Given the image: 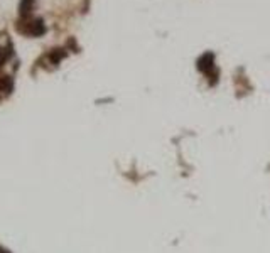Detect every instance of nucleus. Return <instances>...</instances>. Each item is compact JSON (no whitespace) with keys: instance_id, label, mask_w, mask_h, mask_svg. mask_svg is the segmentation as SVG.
<instances>
[{"instance_id":"7ed1b4c3","label":"nucleus","mask_w":270,"mask_h":253,"mask_svg":"<svg viewBox=\"0 0 270 253\" xmlns=\"http://www.w3.org/2000/svg\"><path fill=\"white\" fill-rule=\"evenodd\" d=\"M32 3H34V0H22L21 2V17L22 19H29L30 17Z\"/></svg>"},{"instance_id":"39448f33","label":"nucleus","mask_w":270,"mask_h":253,"mask_svg":"<svg viewBox=\"0 0 270 253\" xmlns=\"http://www.w3.org/2000/svg\"><path fill=\"white\" fill-rule=\"evenodd\" d=\"M0 253H10V252H7L5 248H2V247H0Z\"/></svg>"},{"instance_id":"f257e3e1","label":"nucleus","mask_w":270,"mask_h":253,"mask_svg":"<svg viewBox=\"0 0 270 253\" xmlns=\"http://www.w3.org/2000/svg\"><path fill=\"white\" fill-rule=\"evenodd\" d=\"M14 46L10 42V37L5 32H0V68L5 64V61L12 56Z\"/></svg>"},{"instance_id":"20e7f679","label":"nucleus","mask_w":270,"mask_h":253,"mask_svg":"<svg viewBox=\"0 0 270 253\" xmlns=\"http://www.w3.org/2000/svg\"><path fill=\"white\" fill-rule=\"evenodd\" d=\"M14 84H12V80H10L9 76H3L0 78V91L5 93V95H9L10 91H12Z\"/></svg>"},{"instance_id":"f03ea898","label":"nucleus","mask_w":270,"mask_h":253,"mask_svg":"<svg viewBox=\"0 0 270 253\" xmlns=\"http://www.w3.org/2000/svg\"><path fill=\"white\" fill-rule=\"evenodd\" d=\"M22 34H27V36H41V34L46 32V27H44V22L41 19H26V29L21 30Z\"/></svg>"}]
</instances>
